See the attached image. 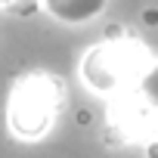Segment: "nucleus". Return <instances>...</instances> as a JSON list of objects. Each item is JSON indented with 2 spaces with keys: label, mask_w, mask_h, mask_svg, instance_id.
Listing matches in <instances>:
<instances>
[{
  "label": "nucleus",
  "mask_w": 158,
  "mask_h": 158,
  "mask_svg": "<svg viewBox=\"0 0 158 158\" xmlns=\"http://www.w3.org/2000/svg\"><path fill=\"white\" fill-rule=\"evenodd\" d=\"M149 68V53L136 37L127 34H109L102 44L90 47L81 59V77L93 93H121L127 87H136L139 74Z\"/></svg>",
  "instance_id": "1"
},
{
  "label": "nucleus",
  "mask_w": 158,
  "mask_h": 158,
  "mask_svg": "<svg viewBox=\"0 0 158 158\" xmlns=\"http://www.w3.org/2000/svg\"><path fill=\"white\" fill-rule=\"evenodd\" d=\"M62 84L59 77L34 71V74H22L10 90V102H6V124L19 139H40L59 118L62 109Z\"/></svg>",
  "instance_id": "2"
},
{
  "label": "nucleus",
  "mask_w": 158,
  "mask_h": 158,
  "mask_svg": "<svg viewBox=\"0 0 158 158\" xmlns=\"http://www.w3.org/2000/svg\"><path fill=\"white\" fill-rule=\"evenodd\" d=\"M109 0H37V6L44 13H50L53 19L65 22V25H84L93 22Z\"/></svg>",
  "instance_id": "3"
},
{
  "label": "nucleus",
  "mask_w": 158,
  "mask_h": 158,
  "mask_svg": "<svg viewBox=\"0 0 158 158\" xmlns=\"http://www.w3.org/2000/svg\"><path fill=\"white\" fill-rule=\"evenodd\" d=\"M136 96H139V106L149 115H158V62H149V68L139 74Z\"/></svg>",
  "instance_id": "4"
},
{
  "label": "nucleus",
  "mask_w": 158,
  "mask_h": 158,
  "mask_svg": "<svg viewBox=\"0 0 158 158\" xmlns=\"http://www.w3.org/2000/svg\"><path fill=\"white\" fill-rule=\"evenodd\" d=\"M25 3L28 6H37V0H0V10H6V13H25Z\"/></svg>",
  "instance_id": "5"
},
{
  "label": "nucleus",
  "mask_w": 158,
  "mask_h": 158,
  "mask_svg": "<svg viewBox=\"0 0 158 158\" xmlns=\"http://www.w3.org/2000/svg\"><path fill=\"white\" fill-rule=\"evenodd\" d=\"M152 152H155V158H158V143H155V146H149V155H152Z\"/></svg>",
  "instance_id": "6"
}]
</instances>
